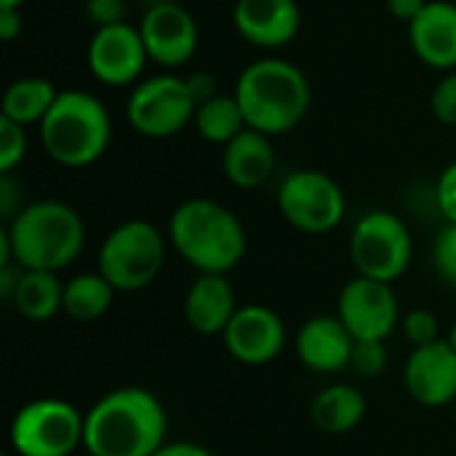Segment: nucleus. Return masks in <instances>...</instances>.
I'll return each mask as SVG.
<instances>
[{"mask_svg":"<svg viewBox=\"0 0 456 456\" xmlns=\"http://www.w3.org/2000/svg\"><path fill=\"white\" fill-rule=\"evenodd\" d=\"M192 126L200 134V139H206L211 144H222V147L230 144L240 131L248 128L238 99L230 94H216L214 99L198 104Z\"/></svg>","mask_w":456,"mask_h":456,"instance_id":"25","label":"nucleus"},{"mask_svg":"<svg viewBox=\"0 0 456 456\" xmlns=\"http://www.w3.org/2000/svg\"><path fill=\"white\" fill-rule=\"evenodd\" d=\"M414 256V238L406 222L393 211L363 214L350 235V259L355 273L371 281L395 283Z\"/></svg>","mask_w":456,"mask_h":456,"instance_id":"7","label":"nucleus"},{"mask_svg":"<svg viewBox=\"0 0 456 456\" xmlns=\"http://www.w3.org/2000/svg\"><path fill=\"white\" fill-rule=\"evenodd\" d=\"M59 91L53 88V83L48 77H37V75H27L13 80L5 94H3V104H0V115L19 123V126H40L43 118L51 112L53 102H56Z\"/></svg>","mask_w":456,"mask_h":456,"instance_id":"23","label":"nucleus"},{"mask_svg":"<svg viewBox=\"0 0 456 456\" xmlns=\"http://www.w3.org/2000/svg\"><path fill=\"white\" fill-rule=\"evenodd\" d=\"M387 366V350L385 342H374V339H355L353 347V358H350V369L358 377L374 379L385 371Z\"/></svg>","mask_w":456,"mask_h":456,"instance_id":"27","label":"nucleus"},{"mask_svg":"<svg viewBox=\"0 0 456 456\" xmlns=\"http://www.w3.org/2000/svg\"><path fill=\"white\" fill-rule=\"evenodd\" d=\"M403 382L409 395L428 409L456 403V350L449 339L414 347L406 361Z\"/></svg>","mask_w":456,"mask_h":456,"instance_id":"15","label":"nucleus"},{"mask_svg":"<svg viewBox=\"0 0 456 456\" xmlns=\"http://www.w3.org/2000/svg\"><path fill=\"white\" fill-rule=\"evenodd\" d=\"M232 24L238 35L256 48H283L302 29L297 0H235Z\"/></svg>","mask_w":456,"mask_h":456,"instance_id":"16","label":"nucleus"},{"mask_svg":"<svg viewBox=\"0 0 456 456\" xmlns=\"http://www.w3.org/2000/svg\"><path fill=\"white\" fill-rule=\"evenodd\" d=\"M449 345L456 350V323L452 326V331H449Z\"/></svg>","mask_w":456,"mask_h":456,"instance_id":"39","label":"nucleus"},{"mask_svg":"<svg viewBox=\"0 0 456 456\" xmlns=\"http://www.w3.org/2000/svg\"><path fill=\"white\" fill-rule=\"evenodd\" d=\"M139 32L150 61H155L163 69L184 67L195 56L200 43V29L195 16L176 0H166L144 8Z\"/></svg>","mask_w":456,"mask_h":456,"instance_id":"11","label":"nucleus"},{"mask_svg":"<svg viewBox=\"0 0 456 456\" xmlns=\"http://www.w3.org/2000/svg\"><path fill=\"white\" fill-rule=\"evenodd\" d=\"M433 262L438 275L456 289V224H446L433 246Z\"/></svg>","mask_w":456,"mask_h":456,"instance_id":"30","label":"nucleus"},{"mask_svg":"<svg viewBox=\"0 0 456 456\" xmlns=\"http://www.w3.org/2000/svg\"><path fill=\"white\" fill-rule=\"evenodd\" d=\"M152 456H216L214 452L198 446V444H187V441H176V444H166L160 452Z\"/></svg>","mask_w":456,"mask_h":456,"instance_id":"37","label":"nucleus"},{"mask_svg":"<svg viewBox=\"0 0 456 456\" xmlns=\"http://www.w3.org/2000/svg\"><path fill=\"white\" fill-rule=\"evenodd\" d=\"M13 262L21 270L59 273L69 267L86 246V224L80 214L61 200L27 203L5 224Z\"/></svg>","mask_w":456,"mask_h":456,"instance_id":"4","label":"nucleus"},{"mask_svg":"<svg viewBox=\"0 0 456 456\" xmlns=\"http://www.w3.org/2000/svg\"><path fill=\"white\" fill-rule=\"evenodd\" d=\"M24 29L21 8H0V37L3 43H13Z\"/></svg>","mask_w":456,"mask_h":456,"instance_id":"35","label":"nucleus"},{"mask_svg":"<svg viewBox=\"0 0 456 456\" xmlns=\"http://www.w3.org/2000/svg\"><path fill=\"white\" fill-rule=\"evenodd\" d=\"M227 353L246 366H265L283 353L286 323L265 305H243L222 334Z\"/></svg>","mask_w":456,"mask_h":456,"instance_id":"14","label":"nucleus"},{"mask_svg":"<svg viewBox=\"0 0 456 456\" xmlns=\"http://www.w3.org/2000/svg\"><path fill=\"white\" fill-rule=\"evenodd\" d=\"M235 313L238 299L227 275H198L184 297V318L200 337H222Z\"/></svg>","mask_w":456,"mask_h":456,"instance_id":"19","label":"nucleus"},{"mask_svg":"<svg viewBox=\"0 0 456 456\" xmlns=\"http://www.w3.org/2000/svg\"><path fill=\"white\" fill-rule=\"evenodd\" d=\"M430 107H433V115L438 123L456 128V69L446 72L438 86L433 88V96H430Z\"/></svg>","mask_w":456,"mask_h":456,"instance_id":"29","label":"nucleus"},{"mask_svg":"<svg viewBox=\"0 0 456 456\" xmlns=\"http://www.w3.org/2000/svg\"><path fill=\"white\" fill-rule=\"evenodd\" d=\"M409 40L417 59L433 69H456V3L430 0L409 24Z\"/></svg>","mask_w":456,"mask_h":456,"instance_id":"18","label":"nucleus"},{"mask_svg":"<svg viewBox=\"0 0 456 456\" xmlns=\"http://www.w3.org/2000/svg\"><path fill=\"white\" fill-rule=\"evenodd\" d=\"M88 19L99 27H112L126 21V0H86Z\"/></svg>","mask_w":456,"mask_h":456,"instance_id":"31","label":"nucleus"},{"mask_svg":"<svg viewBox=\"0 0 456 456\" xmlns=\"http://www.w3.org/2000/svg\"><path fill=\"white\" fill-rule=\"evenodd\" d=\"M168 417L155 393L118 387L86 414L83 449L91 456H152L166 446Z\"/></svg>","mask_w":456,"mask_h":456,"instance_id":"1","label":"nucleus"},{"mask_svg":"<svg viewBox=\"0 0 456 456\" xmlns=\"http://www.w3.org/2000/svg\"><path fill=\"white\" fill-rule=\"evenodd\" d=\"M86 414L61 398H40L21 406L11 422L16 456H72L83 446Z\"/></svg>","mask_w":456,"mask_h":456,"instance_id":"8","label":"nucleus"},{"mask_svg":"<svg viewBox=\"0 0 456 456\" xmlns=\"http://www.w3.org/2000/svg\"><path fill=\"white\" fill-rule=\"evenodd\" d=\"M3 456H11V454H3Z\"/></svg>","mask_w":456,"mask_h":456,"instance_id":"40","label":"nucleus"},{"mask_svg":"<svg viewBox=\"0 0 456 456\" xmlns=\"http://www.w3.org/2000/svg\"><path fill=\"white\" fill-rule=\"evenodd\" d=\"M86 61L99 83L110 88H126L142 77L150 56L139 27L123 21L112 27H99L91 35L86 48Z\"/></svg>","mask_w":456,"mask_h":456,"instance_id":"12","label":"nucleus"},{"mask_svg":"<svg viewBox=\"0 0 456 456\" xmlns=\"http://www.w3.org/2000/svg\"><path fill=\"white\" fill-rule=\"evenodd\" d=\"M27 155V128L0 115V174H13V168Z\"/></svg>","mask_w":456,"mask_h":456,"instance_id":"26","label":"nucleus"},{"mask_svg":"<svg viewBox=\"0 0 456 456\" xmlns=\"http://www.w3.org/2000/svg\"><path fill=\"white\" fill-rule=\"evenodd\" d=\"M11 305L16 307L19 315H24L32 323L51 321L64 310V283L59 281V273L21 270Z\"/></svg>","mask_w":456,"mask_h":456,"instance_id":"22","label":"nucleus"},{"mask_svg":"<svg viewBox=\"0 0 456 456\" xmlns=\"http://www.w3.org/2000/svg\"><path fill=\"white\" fill-rule=\"evenodd\" d=\"M21 190L19 182L11 174H0V214L5 222H11L21 211Z\"/></svg>","mask_w":456,"mask_h":456,"instance_id":"33","label":"nucleus"},{"mask_svg":"<svg viewBox=\"0 0 456 456\" xmlns=\"http://www.w3.org/2000/svg\"><path fill=\"white\" fill-rule=\"evenodd\" d=\"M436 200L441 214L449 219V224H456V160L441 171L436 184Z\"/></svg>","mask_w":456,"mask_h":456,"instance_id":"32","label":"nucleus"},{"mask_svg":"<svg viewBox=\"0 0 456 456\" xmlns=\"http://www.w3.org/2000/svg\"><path fill=\"white\" fill-rule=\"evenodd\" d=\"M243 110L246 126L267 134V136H281L294 131L313 102V91L307 83V75L278 56H265L251 61L232 94Z\"/></svg>","mask_w":456,"mask_h":456,"instance_id":"2","label":"nucleus"},{"mask_svg":"<svg viewBox=\"0 0 456 456\" xmlns=\"http://www.w3.org/2000/svg\"><path fill=\"white\" fill-rule=\"evenodd\" d=\"M355 337L342 323L339 315H315L310 318L297 337L299 361L318 374H337L350 369Z\"/></svg>","mask_w":456,"mask_h":456,"instance_id":"17","label":"nucleus"},{"mask_svg":"<svg viewBox=\"0 0 456 456\" xmlns=\"http://www.w3.org/2000/svg\"><path fill=\"white\" fill-rule=\"evenodd\" d=\"M428 3H430V0H387V11H390L398 21L411 24V21L425 11Z\"/></svg>","mask_w":456,"mask_h":456,"instance_id":"36","label":"nucleus"},{"mask_svg":"<svg viewBox=\"0 0 456 456\" xmlns=\"http://www.w3.org/2000/svg\"><path fill=\"white\" fill-rule=\"evenodd\" d=\"M184 80H187V88H190L195 104H203V102H208V99H214V96L219 94V91H216V75H211V72H206V69H195V72L187 75Z\"/></svg>","mask_w":456,"mask_h":456,"instance_id":"34","label":"nucleus"},{"mask_svg":"<svg viewBox=\"0 0 456 456\" xmlns=\"http://www.w3.org/2000/svg\"><path fill=\"white\" fill-rule=\"evenodd\" d=\"M195 99L187 80L179 75H152L134 86L126 118L128 126L147 139H168L182 134L195 120Z\"/></svg>","mask_w":456,"mask_h":456,"instance_id":"9","label":"nucleus"},{"mask_svg":"<svg viewBox=\"0 0 456 456\" xmlns=\"http://www.w3.org/2000/svg\"><path fill=\"white\" fill-rule=\"evenodd\" d=\"M403 331H406V339L414 345V347H425V345H433L438 342V331H441V323H438V315L430 313V310H411L406 318H403Z\"/></svg>","mask_w":456,"mask_h":456,"instance_id":"28","label":"nucleus"},{"mask_svg":"<svg viewBox=\"0 0 456 456\" xmlns=\"http://www.w3.org/2000/svg\"><path fill=\"white\" fill-rule=\"evenodd\" d=\"M27 0H0V8H21Z\"/></svg>","mask_w":456,"mask_h":456,"instance_id":"38","label":"nucleus"},{"mask_svg":"<svg viewBox=\"0 0 456 456\" xmlns=\"http://www.w3.org/2000/svg\"><path fill=\"white\" fill-rule=\"evenodd\" d=\"M112 297L115 289L99 270L83 273L64 283V313L72 321L91 323L107 315V310L112 307Z\"/></svg>","mask_w":456,"mask_h":456,"instance_id":"24","label":"nucleus"},{"mask_svg":"<svg viewBox=\"0 0 456 456\" xmlns=\"http://www.w3.org/2000/svg\"><path fill=\"white\" fill-rule=\"evenodd\" d=\"M337 315L355 339L385 342L401 321L398 297L390 283L355 275L339 294Z\"/></svg>","mask_w":456,"mask_h":456,"instance_id":"13","label":"nucleus"},{"mask_svg":"<svg viewBox=\"0 0 456 456\" xmlns=\"http://www.w3.org/2000/svg\"><path fill=\"white\" fill-rule=\"evenodd\" d=\"M270 139L273 136L267 134L246 128L230 144H224L222 171L230 184L240 190H256L273 179L278 158H275V147Z\"/></svg>","mask_w":456,"mask_h":456,"instance_id":"20","label":"nucleus"},{"mask_svg":"<svg viewBox=\"0 0 456 456\" xmlns=\"http://www.w3.org/2000/svg\"><path fill=\"white\" fill-rule=\"evenodd\" d=\"M40 142L48 158L64 168L94 166L112 142V118L104 102L88 91H59L40 123Z\"/></svg>","mask_w":456,"mask_h":456,"instance_id":"5","label":"nucleus"},{"mask_svg":"<svg viewBox=\"0 0 456 456\" xmlns=\"http://www.w3.org/2000/svg\"><path fill=\"white\" fill-rule=\"evenodd\" d=\"M366 398L353 385H331L321 390L310 406L313 425L326 436H345L353 433L366 417Z\"/></svg>","mask_w":456,"mask_h":456,"instance_id":"21","label":"nucleus"},{"mask_svg":"<svg viewBox=\"0 0 456 456\" xmlns=\"http://www.w3.org/2000/svg\"><path fill=\"white\" fill-rule=\"evenodd\" d=\"M168 243L163 232L144 222H120L99 246V273L112 283L115 291H142L147 289L166 265Z\"/></svg>","mask_w":456,"mask_h":456,"instance_id":"6","label":"nucleus"},{"mask_svg":"<svg viewBox=\"0 0 456 456\" xmlns=\"http://www.w3.org/2000/svg\"><path fill=\"white\" fill-rule=\"evenodd\" d=\"M278 208L283 219L307 235H326L337 230L347 214L345 190L323 171L299 168L278 187Z\"/></svg>","mask_w":456,"mask_h":456,"instance_id":"10","label":"nucleus"},{"mask_svg":"<svg viewBox=\"0 0 456 456\" xmlns=\"http://www.w3.org/2000/svg\"><path fill=\"white\" fill-rule=\"evenodd\" d=\"M174 251L200 275H227L246 256L240 219L211 198H192L174 208L168 222Z\"/></svg>","mask_w":456,"mask_h":456,"instance_id":"3","label":"nucleus"}]
</instances>
